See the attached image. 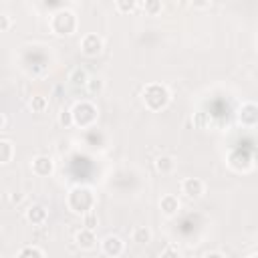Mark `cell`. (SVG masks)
Instances as JSON below:
<instances>
[{
    "instance_id": "obj_1",
    "label": "cell",
    "mask_w": 258,
    "mask_h": 258,
    "mask_svg": "<svg viewBox=\"0 0 258 258\" xmlns=\"http://www.w3.org/2000/svg\"><path fill=\"white\" fill-rule=\"evenodd\" d=\"M95 202H97L95 200V194L87 185H77V187H73L67 194V206H69V210L75 212V214H81V216L93 212Z\"/></svg>"
},
{
    "instance_id": "obj_2",
    "label": "cell",
    "mask_w": 258,
    "mask_h": 258,
    "mask_svg": "<svg viewBox=\"0 0 258 258\" xmlns=\"http://www.w3.org/2000/svg\"><path fill=\"white\" fill-rule=\"evenodd\" d=\"M169 99H171V95H169L167 87L161 83H151L143 89V103L149 111H159V109L167 107Z\"/></svg>"
},
{
    "instance_id": "obj_3",
    "label": "cell",
    "mask_w": 258,
    "mask_h": 258,
    "mask_svg": "<svg viewBox=\"0 0 258 258\" xmlns=\"http://www.w3.org/2000/svg\"><path fill=\"white\" fill-rule=\"evenodd\" d=\"M79 22H77V14L73 10H67V8H58L52 16H50V30L54 34H60V36H69L77 30Z\"/></svg>"
},
{
    "instance_id": "obj_4",
    "label": "cell",
    "mask_w": 258,
    "mask_h": 258,
    "mask_svg": "<svg viewBox=\"0 0 258 258\" xmlns=\"http://www.w3.org/2000/svg\"><path fill=\"white\" fill-rule=\"evenodd\" d=\"M73 111V119H75V125L81 127V129H91L97 121V107L89 101H79L75 103V107L71 109Z\"/></svg>"
},
{
    "instance_id": "obj_5",
    "label": "cell",
    "mask_w": 258,
    "mask_h": 258,
    "mask_svg": "<svg viewBox=\"0 0 258 258\" xmlns=\"http://www.w3.org/2000/svg\"><path fill=\"white\" fill-rule=\"evenodd\" d=\"M101 50H103V40H101L99 34L89 32V34H85L81 38V52L85 56H97Z\"/></svg>"
},
{
    "instance_id": "obj_6",
    "label": "cell",
    "mask_w": 258,
    "mask_h": 258,
    "mask_svg": "<svg viewBox=\"0 0 258 258\" xmlns=\"http://www.w3.org/2000/svg\"><path fill=\"white\" fill-rule=\"evenodd\" d=\"M123 248H125L123 240H121L119 236H113V234L105 236L103 242H101V250H103V254H105V256H111V258L121 256V254H123Z\"/></svg>"
},
{
    "instance_id": "obj_7",
    "label": "cell",
    "mask_w": 258,
    "mask_h": 258,
    "mask_svg": "<svg viewBox=\"0 0 258 258\" xmlns=\"http://www.w3.org/2000/svg\"><path fill=\"white\" fill-rule=\"evenodd\" d=\"M204 189H206V185H204V181L200 177H185L181 181V194H185L189 200L202 198L204 196Z\"/></svg>"
},
{
    "instance_id": "obj_8",
    "label": "cell",
    "mask_w": 258,
    "mask_h": 258,
    "mask_svg": "<svg viewBox=\"0 0 258 258\" xmlns=\"http://www.w3.org/2000/svg\"><path fill=\"white\" fill-rule=\"evenodd\" d=\"M238 121H240V125H244V127H254V125H258V105H254V103H244V105L240 107V111H238Z\"/></svg>"
},
{
    "instance_id": "obj_9",
    "label": "cell",
    "mask_w": 258,
    "mask_h": 258,
    "mask_svg": "<svg viewBox=\"0 0 258 258\" xmlns=\"http://www.w3.org/2000/svg\"><path fill=\"white\" fill-rule=\"evenodd\" d=\"M52 169H54V163H52V159H50L48 155H36V157L32 159V171H34L36 175L44 177V175L52 173Z\"/></svg>"
},
{
    "instance_id": "obj_10",
    "label": "cell",
    "mask_w": 258,
    "mask_h": 258,
    "mask_svg": "<svg viewBox=\"0 0 258 258\" xmlns=\"http://www.w3.org/2000/svg\"><path fill=\"white\" fill-rule=\"evenodd\" d=\"M75 242H77V246H81L83 250H91V248H95V244H97L95 230L81 228V230L75 234Z\"/></svg>"
},
{
    "instance_id": "obj_11",
    "label": "cell",
    "mask_w": 258,
    "mask_h": 258,
    "mask_svg": "<svg viewBox=\"0 0 258 258\" xmlns=\"http://www.w3.org/2000/svg\"><path fill=\"white\" fill-rule=\"evenodd\" d=\"M46 218H48L46 208H44V206H40V204H34V206H30V208L26 210V220H28L30 224H34V226L44 224V222H46Z\"/></svg>"
},
{
    "instance_id": "obj_12",
    "label": "cell",
    "mask_w": 258,
    "mask_h": 258,
    "mask_svg": "<svg viewBox=\"0 0 258 258\" xmlns=\"http://www.w3.org/2000/svg\"><path fill=\"white\" fill-rule=\"evenodd\" d=\"M159 208H161V212H163L165 216H175V214L179 212V200H177V196L165 194V196L161 198V202H159Z\"/></svg>"
},
{
    "instance_id": "obj_13",
    "label": "cell",
    "mask_w": 258,
    "mask_h": 258,
    "mask_svg": "<svg viewBox=\"0 0 258 258\" xmlns=\"http://www.w3.org/2000/svg\"><path fill=\"white\" fill-rule=\"evenodd\" d=\"M131 240L139 246H145L151 242V230L147 226H137L133 232H131Z\"/></svg>"
},
{
    "instance_id": "obj_14",
    "label": "cell",
    "mask_w": 258,
    "mask_h": 258,
    "mask_svg": "<svg viewBox=\"0 0 258 258\" xmlns=\"http://www.w3.org/2000/svg\"><path fill=\"white\" fill-rule=\"evenodd\" d=\"M69 81H71V85H73V87H87V83H89V75H87V71H85V69L77 67V69H73V71H71Z\"/></svg>"
},
{
    "instance_id": "obj_15",
    "label": "cell",
    "mask_w": 258,
    "mask_h": 258,
    "mask_svg": "<svg viewBox=\"0 0 258 258\" xmlns=\"http://www.w3.org/2000/svg\"><path fill=\"white\" fill-rule=\"evenodd\" d=\"M155 169H157L159 173H171V171L175 169V159H173L171 155H161V157H157V161H155Z\"/></svg>"
},
{
    "instance_id": "obj_16",
    "label": "cell",
    "mask_w": 258,
    "mask_h": 258,
    "mask_svg": "<svg viewBox=\"0 0 258 258\" xmlns=\"http://www.w3.org/2000/svg\"><path fill=\"white\" fill-rule=\"evenodd\" d=\"M85 137H87V143H89V145H93V147H97V145H103V143H105V135H103L97 127L87 129Z\"/></svg>"
},
{
    "instance_id": "obj_17",
    "label": "cell",
    "mask_w": 258,
    "mask_h": 258,
    "mask_svg": "<svg viewBox=\"0 0 258 258\" xmlns=\"http://www.w3.org/2000/svg\"><path fill=\"white\" fill-rule=\"evenodd\" d=\"M12 155H14V145H12V141L2 139V141H0V163H8V161L12 159Z\"/></svg>"
},
{
    "instance_id": "obj_18",
    "label": "cell",
    "mask_w": 258,
    "mask_h": 258,
    "mask_svg": "<svg viewBox=\"0 0 258 258\" xmlns=\"http://www.w3.org/2000/svg\"><path fill=\"white\" fill-rule=\"evenodd\" d=\"M16 258H44V254H42V250L36 248V246H24V248L18 252Z\"/></svg>"
},
{
    "instance_id": "obj_19",
    "label": "cell",
    "mask_w": 258,
    "mask_h": 258,
    "mask_svg": "<svg viewBox=\"0 0 258 258\" xmlns=\"http://www.w3.org/2000/svg\"><path fill=\"white\" fill-rule=\"evenodd\" d=\"M46 107H48L46 97H42V95H34V97L30 99V109H32L34 113H42Z\"/></svg>"
},
{
    "instance_id": "obj_20",
    "label": "cell",
    "mask_w": 258,
    "mask_h": 258,
    "mask_svg": "<svg viewBox=\"0 0 258 258\" xmlns=\"http://www.w3.org/2000/svg\"><path fill=\"white\" fill-rule=\"evenodd\" d=\"M87 91H89V95H99V93L103 91V79H99V77L89 79V83H87Z\"/></svg>"
},
{
    "instance_id": "obj_21",
    "label": "cell",
    "mask_w": 258,
    "mask_h": 258,
    "mask_svg": "<svg viewBox=\"0 0 258 258\" xmlns=\"http://www.w3.org/2000/svg\"><path fill=\"white\" fill-rule=\"evenodd\" d=\"M58 123H60L62 127H73V125H75L73 111H71V109H62V111L58 113Z\"/></svg>"
},
{
    "instance_id": "obj_22",
    "label": "cell",
    "mask_w": 258,
    "mask_h": 258,
    "mask_svg": "<svg viewBox=\"0 0 258 258\" xmlns=\"http://www.w3.org/2000/svg\"><path fill=\"white\" fill-rule=\"evenodd\" d=\"M141 8H143L147 14L155 16V14L161 10V2H157V0H147V2H143V4H141Z\"/></svg>"
},
{
    "instance_id": "obj_23",
    "label": "cell",
    "mask_w": 258,
    "mask_h": 258,
    "mask_svg": "<svg viewBox=\"0 0 258 258\" xmlns=\"http://www.w3.org/2000/svg\"><path fill=\"white\" fill-rule=\"evenodd\" d=\"M135 6H137V4H135L133 0H117V2H115V8H117L119 12H133Z\"/></svg>"
},
{
    "instance_id": "obj_24",
    "label": "cell",
    "mask_w": 258,
    "mask_h": 258,
    "mask_svg": "<svg viewBox=\"0 0 258 258\" xmlns=\"http://www.w3.org/2000/svg\"><path fill=\"white\" fill-rule=\"evenodd\" d=\"M83 226H85L87 230H95V228H97V214H95V212L85 214V216H83Z\"/></svg>"
},
{
    "instance_id": "obj_25",
    "label": "cell",
    "mask_w": 258,
    "mask_h": 258,
    "mask_svg": "<svg viewBox=\"0 0 258 258\" xmlns=\"http://www.w3.org/2000/svg\"><path fill=\"white\" fill-rule=\"evenodd\" d=\"M159 258H181V254H179V250H177L175 246H167V248L161 252Z\"/></svg>"
},
{
    "instance_id": "obj_26",
    "label": "cell",
    "mask_w": 258,
    "mask_h": 258,
    "mask_svg": "<svg viewBox=\"0 0 258 258\" xmlns=\"http://www.w3.org/2000/svg\"><path fill=\"white\" fill-rule=\"evenodd\" d=\"M0 20H2V24H0V30H8V28H10V18H8L6 14H0Z\"/></svg>"
},
{
    "instance_id": "obj_27",
    "label": "cell",
    "mask_w": 258,
    "mask_h": 258,
    "mask_svg": "<svg viewBox=\"0 0 258 258\" xmlns=\"http://www.w3.org/2000/svg\"><path fill=\"white\" fill-rule=\"evenodd\" d=\"M204 258H226L224 254H220V252H206L204 254Z\"/></svg>"
},
{
    "instance_id": "obj_28",
    "label": "cell",
    "mask_w": 258,
    "mask_h": 258,
    "mask_svg": "<svg viewBox=\"0 0 258 258\" xmlns=\"http://www.w3.org/2000/svg\"><path fill=\"white\" fill-rule=\"evenodd\" d=\"M6 125H8V117H6V115H2V119H0V129L4 131V129H6Z\"/></svg>"
},
{
    "instance_id": "obj_29",
    "label": "cell",
    "mask_w": 258,
    "mask_h": 258,
    "mask_svg": "<svg viewBox=\"0 0 258 258\" xmlns=\"http://www.w3.org/2000/svg\"><path fill=\"white\" fill-rule=\"evenodd\" d=\"M10 200H12V202H16V204H18V202H20V200H22V196H12V198H10Z\"/></svg>"
},
{
    "instance_id": "obj_30",
    "label": "cell",
    "mask_w": 258,
    "mask_h": 258,
    "mask_svg": "<svg viewBox=\"0 0 258 258\" xmlns=\"http://www.w3.org/2000/svg\"><path fill=\"white\" fill-rule=\"evenodd\" d=\"M250 258H258V254H254V256H250Z\"/></svg>"
},
{
    "instance_id": "obj_31",
    "label": "cell",
    "mask_w": 258,
    "mask_h": 258,
    "mask_svg": "<svg viewBox=\"0 0 258 258\" xmlns=\"http://www.w3.org/2000/svg\"><path fill=\"white\" fill-rule=\"evenodd\" d=\"M256 42H258V40H256Z\"/></svg>"
}]
</instances>
